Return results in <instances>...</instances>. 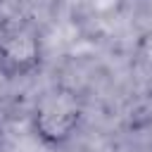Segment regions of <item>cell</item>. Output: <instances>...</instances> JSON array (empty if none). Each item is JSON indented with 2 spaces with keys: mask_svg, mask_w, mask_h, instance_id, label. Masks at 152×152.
I'll list each match as a JSON object with an SVG mask.
<instances>
[{
  "mask_svg": "<svg viewBox=\"0 0 152 152\" xmlns=\"http://www.w3.org/2000/svg\"><path fill=\"white\" fill-rule=\"evenodd\" d=\"M45 62V40L31 19L12 17L0 21V76L21 81L40 71Z\"/></svg>",
  "mask_w": 152,
  "mask_h": 152,
  "instance_id": "7a4b0ae2",
  "label": "cell"
},
{
  "mask_svg": "<svg viewBox=\"0 0 152 152\" xmlns=\"http://www.w3.org/2000/svg\"><path fill=\"white\" fill-rule=\"evenodd\" d=\"M0 152H2V138H0Z\"/></svg>",
  "mask_w": 152,
  "mask_h": 152,
  "instance_id": "3957f363",
  "label": "cell"
},
{
  "mask_svg": "<svg viewBox=\"0 0 152 152\" xmlns=\"http://www.w3.org/2000/svg\"><path fill=\"white\" fill-rule=\"evenodd\" d=\"M83 119H86L83 95L66 83L48 86L33 100L28 114L33 138L50 150H59L69 145L78 135Z\"/></svg>",
  "mask_w": 152,
  "mask_h": 152,
  "instance_id": "6da1fadb",
  "label": "cell"
}]
</instances>
